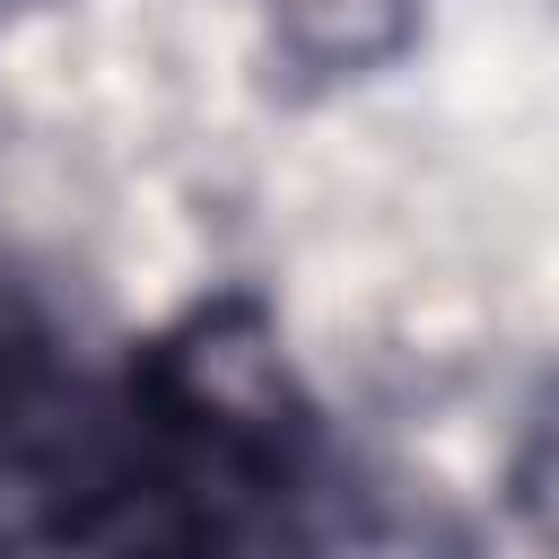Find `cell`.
Here are the masks:
<instances>
[{"mask_svg":"<svg viewBox=\"0 0 559 559\" xmlns=\"http://www.w3.org/2000/svg\"><path fill=\"white\" fill-rule=\"evenodd\" d=\"M148 402L175 428H192V437H210L218 454H245V463H280V445L306 428L280 332H271V314L253 297L192 306L148 349Z\"/></svg>","mask_w":559,"mask_h":559,"instance_id":"1","label":"cell"},{"mask_svg":"<svg viewBox=\"0 0 559 559\" xmlns=\"http://www.w3.org/2000/svg\"><path fill=\"white\" fill-rule=\"evenodd\" d=\"M253 17L306 87H349L419 44L428 0H253Z\"/></svg>","mask_w":559,"mask_h":559,"instance_id":"2","label":"cell"},{"mask_svg":"<svg viewBox=\"0 0 559 559\" xmlns=\"http://www.w3.org/2000/svg\"><path fill=\"white\" fill-rule=\"evenodd\" d=\"M515 507L542 542H559V411H542L524 454H515Z\"/></svg>","mask_w":559,"mask_h":559,"instance_id":"3","label":"cell"}]
</instances>
